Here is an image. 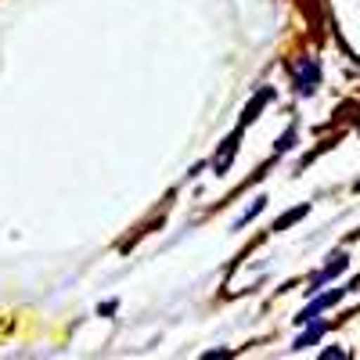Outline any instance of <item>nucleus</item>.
I'll return each mask as SVG.
<instances>
[{
	"label": "nucleus",
	"instance_id": "obj_1",
	"mask_svg": "<svg viewBox=\"0 0 360 360\" xmlns=\"http://www.w3.org/2000/svg\"><path fill=\"white\" fill-rule=\"evenodd\" d=\"M292 86H295V94H314V90L321 86V65H317V58H303V62L292 65Z\"/></svg>",
	"mask_w": 360,
	"mask_h": 360
},
{
	"label": "nucleus",
	"instance_id": "obj_2",
	"mask_svg": "<svg viewBox=\"0 0 360 360\" xmlns=\"http://www.w3.org/2000/svg\"><path fill=\"white\" fill-rule=\"evenodd\" d=\"M356 285H360V281H353L349 288H356ZM349 288H335V292H324V295H317L307 310H299V317H295V321H299V324H310V321H317V314H321V310H332V307L339 303V299H342Z\"/></svg>",
	"mask_w": 360,
	"mask_h": 360
},
{
	"label": "nucleus",
	"instance_id": "obj_3",
	"mask_svg": "<svg viewBox=\"0 0 360 360\" xmlns=\"http://www.w3.org/2000/svg\"><path fill=\"white\" fill-rule=\"evenodd\" d=\"M242 130H245V127L238 123V127H234V134H231V137H227V141L220 144V152L213 155V162H209V166H213V173H217V176H224V173L231 169V162H234V155H238V137H242Z\"/></svg>",
	"mask_w": 360,
	"mask_h": 360
},
{
	"label": "nucleus",
	"instance_id": "obj_4",
	"mask_svg": "<svg viewBox=\"0 0 360 360\" xmlns=\"http://www.w3.org/2000/svg\"><path fill=\"white\" fill-rule=\"evenodd\" d=\"M349 266V259H346V252H335V256H328V263L317 270V274L310 278V288L307 292H317V288H324L328 281H332V278H339L342 274V270Z\"/></svg>",
	"mask_w": 360,
	"mask_h": 360
},
{
	"label": "nucleus",
	"instance_id": "obj_5",
	"mask_svg": "<svg viewBox=\"0 0 360 360\" xmlns=\"http://www.w3.org/2000/svg\"><path fill=\"white\" fill-rule=\"evenodd\" d=\"M270 101H274V86H263V90H256V98L245 105V112H242V119H238V123H242V127H252L256 119H259V112H263Z\"/></svg>",
	"mask_w": 360,
	"mask_h": 360
},
{
	"label": "nucleus",
	"instance_id": "obj_6",
	"mask_svg": "<svg viewBox=\"0 0 360 360\" xmlns=\"http://www.w3.org/2000/svg\"><path fill=\"white\" fill-rule=\"evenodd\" d=\"M307 213H310V205H307V202H303V205H295V209H288L285 217H278V220H274V227H270V231H288L292 224H299V220H303Z\"/></svg>",
	"mask_w": 360,
	"mask_h": 360
},
{
	"label": "nucleus",
	"instance_id": "obj_7",
	"mask_svg": "<svg viewBox=\"0 0 360 360\" xmlns=\"http://www.w3.org/2000/svg\"><path fill=\"white\" fill-rule=\"evenodd\" d=\"M324 328H328L324 321H310V328H307V332L295 339V346H292V349H307V346H314V342L324 335Z\"/></svg>",
	"mask_w": 360,
	"mask_h": 360
},
{
	"label": "nucleus",
	"instance_id": "obj_8",
	"mask_svg": "<svg viewBox=\"0 0 360 360\" xmlns=\"http://www.w3.org/2000/svg\"><path fill=\"white\" fill-rule=\"evenodd\" d=\"M292 148H295V127L285 130V137L278 141V152H274V155H285V152H292Z\"/></svg>",
	"mask_w": 360,
	"mask_h": 360
},
{
	"label": "nucleus",
	"instance_id": "obj_9",
	"mask_svg": "<svg viewBox=\"0 0 360 360\" xmlns=\"http://www.w3.org/2000/svg\"><path fill=\"white\" fill-rule=\"evenodd\" d=\"M321 356H324V360H332V356H335V360H342V356H346V353H342V349H324V353H321Z\"/></svg>",
	"mask_w": 360,
	"mask_h": 360
},
{
	"label": "nucleus",
	"instance_id": "obj_10",
	"mask_svg": "<svg viewBox=\"0 0 360 360\" xmlns=\"http://www.w3.org/2000/svg\"><path fill=\"white\" fill-rule=\"evenodd\" d=\"M353 191H360V180H356V188H353Z\"/></svg>",
	"mask_w": 360,
	"mask_h": 360
}]
</instances>
